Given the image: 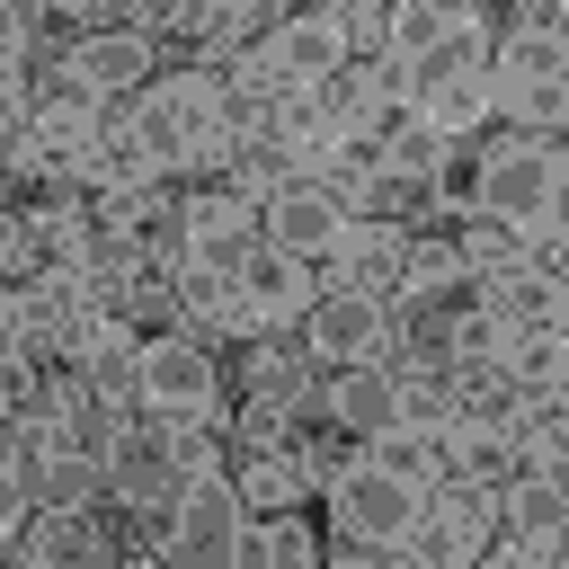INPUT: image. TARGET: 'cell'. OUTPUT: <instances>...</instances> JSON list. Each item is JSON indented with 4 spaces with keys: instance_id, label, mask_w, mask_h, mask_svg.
<instances>
[{
    "instance_id": "obj_16",
    "label": "cell",
    "mask_w": 569,
    "mask_h": 569,
    "mask_svg": "<svg viewBox=\"0 0 569 569\" xmlns=\"http://www.w3.org/2000/svg\"><path fill=\"white\" fill-rule=\"evenodd\" d=\"M498 373L533 400V391H560V373H569V329L560 320H542V329H498Z\"/></svg>"
},
{
    "instance_id": "obj_18",
    "label": "cell",
    "mask_w": 569,
    "mask_h": 569,
    "mask_svg": "<svg viewBox=\"0 0 569 569\" xmlns=\"http://www.w3.org/2000/svg\"><path fill=\"white\" fill-rule=\"evenodd\" d=\"M462 18H480V0H382V53L409 62V53H427L436 36H453Z\"/></svg>"
},
{
    "instance_id": "obj_15",
    "label": "cell",
    "mask_w": 569,
    "mask_h": 569,
    "mask_svg": "<svg viewBox=\"0 0 569 569\" xmlns=\"http://www.w3.org/2000/svg\"><path fill=\"white\" fill-rule=\"evenodd\" d=\"M240 302H249V320H258V329H284V320L311 302V267L258 240V249H249V267H240Z\"/></svg>"
},
{
    "instance_id": "obj_10",
    "label": "cell",
    "mask_w": 569,
    "mask_h": 569,
    "mask_svg": "<svg viewBox=\"0 0 569 569\" xmlns=\"http://www.w3.org/2000/svg\"><path fill=\"white\" fill-rule=\"evenodd\" d=\"M62 62L116 107V98H133L151 71H160V44H151V27H98V36H71L62 44Z\"/></svg>"
},
{
    "instance_id": "obj_9",
    "label": "cell",
    "mask_w": 569,
    "mask_h": 569,
    "mask_svg": "<svg viewBox=\"0 0 569 569\" xmlns=\"http://www.w3.org/2000/svg\"><path fill=\"white\" fill-rule=\"evenodd\" d=\"M338 231H347V187L338 178H284V187L258 196V240L302 258V267H320L338 249Z\"/></svg>"
},
{
    "instance_id": "obj_4",
    "label": "cell",
    "mask_w": 569,
    "mask_h": 569,
    "mask_svg": "<svg viewBox=\"0 0 569 569\" xmlns=\"http://www.w3.org/2000/svg\"><path fill=\"white\" fill-rule=\"evenodd\" d=\"M320 498H329V542H338V551H409L418 507H427V489L400 480L391 462H373L365 445L320 480Z\"/></svg>"
},
{
    "instance_id": "obj_20",
    "label": "cell",
    "mask_w": 569,
    "mask_h": 569,
    "mask_svg": "<svg viewBox=\"0 0 569 569\" xmlns=\"http://www.w3.org/2000/svg\"><path fill=\"white\" fill-rule=\"evenodd\" d=\"M151 9H160V18L178 27V36H196L204 53L240 44V36H249V27L267 18V0H151ZM151 9H142V18H151Z\"/></svg>"
},
{
    "instance_id": "obj_12",
    "label": "cell",
    "mask_w": 569,
    "mask_h": 569,
    "mask_svg": "<svg viewBox=\"0 0 569 569\" xmlns=\"http://www.w3.org/2000/svg\"><path fill=\"white\" fill-rule=\"evenodd\" d=\"M320 409H329L356 445H373L382 427H400V382H391V356H365V365L320 373Z\"/></svg>"
},
{
    "instance_id": "obj_5",
    "label": "cell",
    "mask_w": 569,
    "mask_h": 569,
    "mask_svg": "<svg viewBox=\"0 0 569 569\" xmlns=\"http://www.w3.org/2000/svg\"><path fill=\"white\" fill-rule=\"evenodd\" d=\"M489 89H498V116H516V133H560V116H569V36L516 18L489 44Z\"/></svg>"
},
{
    "instance_id": "obj_8",
    "label": "cell",
    "mask_w": 569,
    "mask_h": 569,
    "mask_svg": "<svg viewBox=\"0 0 569 569\" xmlns=\"http://www.w3.org/2000/svg\"><path fill=\"white\" fill-rule=\"evenodd\" d=\"M240 533H249V507L231 489V471H196L160 525V551L169 560H196V569H240Z\"/></svg>"
},
{
    "instance_id": "obj_3",
    "label": "cell",
    "mask_w": 569,
    "mask_h": 569,
    "mask_svg": "<svg viewBox=\"0 0 569 569\" xmlns=\"http://www.w3.org/2000/svg\"><path fill=\"white\" fill-rule=\"evenodd\" d=\"M98 489H107L124 516H142V533L160 542V525H169V507H178V489H187L169 409H124V418H116V436H107V453H98Z\"/></svg>"
},
{
    "instance_id": "obj_11",
    "label": "cell",
    "mask_w": 569,
    "mask_h": 569,
    "mask_svg": "<svg viewBox=\"0 0 569 569\" xmlns=\"http://www.w3.org/2000/svg\"><path fill=\"white\" fill-rule=\"evenodd\" d=\"M409 231L418 222H373V213H347V231H338V249H329V284H356V293H400V258H409Z\"/></svg>"
},
{
    "instance_id": "obj_17",
    "label": "cell",
    "mask_w": 569,
    "mask_h": 569,
    "mask_svg": "<svg viewBox=\"0 0 569 569\" xmlns=\"http://www.w3.org/2000/svg\"><path fill=\"white\" fill-rule=\"evenodd\" d=\"M231 489H240L249 516H276V507H302V498H311V471H302L284 445H249V453L231 462Z\"/></svg>"
},
{
    "instance_id": "obj_19",
    "label": "cell",
    "mask_w": 569,
    "mask_h": 569,
    "mask_svg": "<svg viewBox=\"0 0 569 569\" xmlns=\"http://www.w3.org/2000/svg\"><path fill=\"white\" fill-rule=\"evenodd\" d=\"M240 560H249V569H311V560H320V533H311L302 507H276V516H249Z\"/></svg>"
},
{
    "instance_id": "obj_6",
    "label": "cell",
    "mask_w": 569,
    "mask_h": 569,
    "mask_svg": "<svg viewBox=\"0 0 569 569\" xmlns=\"http://www.w3.org/2000/svg\"><path fill=\"white\" fill-rule=\"evenodd\" d=\"M133 409H169V418L222 409V356H213V338H196L187 320L142 329V347H133Z\"/></svg>"
},
{
    "instance_id": "obj_24",
    "label": "cell",
    "mask_w": 569,
    "mask_h": 569,
    "mask_svg": "<svg viewBox=\"0 0 569 569\" xmlns=\"http://www.w3.org/2000/svg\"><path fill=\"white\" fill-rule=\"evenodd\" d=\"M98 9H151V0H98Z\"/></svg>"
},
{
    "instance_id": "obj_13",
    "label": "cell",
    "mask_w": 569,
    "mask_h": 569,
    "mask_svg": "<svg viewBox=\"0 0 569 569\" xmlns=\"http://www.w3.org/2000/svg\"><path fill=\"white\" fill-rule=\"evenodd\" d=\"M480 302H489L498 329H542V320H560V267L533 258V249H516L507 267L480 276Z\"/></svg>"
},
{
    "instance_id": "obj_1",
    "label": "cell",
    "mask_w": 569,
    "mask_h": 569,
    "mask_svg": "<svg viewBox=\"0 0 569 569\" xmlns=\"http://www.w3.org/2000/svg\"><path fill=\"white\" fill-rule=\"evenodd\" d=\"M133 124H142V142L160 151V169H169V178H222L231 133H240L231 89H222V71H213V62L151 71V80L133 89Z\"/></svg>"
},
{
    "instance_id": "obj_7",
    "label": "cell",
    "mask_w": 569,
    "mask_h": 569,
    "mask_svg": "<svg viewBox=\"0 0 569 569\" xmlns=\"http://www.w3.org/2000/svg\"><path fill=\"white\" fill-rule=\"evenodd\" d=\"M293 347L311 356V373L391 356V302L382 293H356V284H311V302L293 311Z\"/></svg>"
},
{
    "instance_id": "obj_2",
    "label": "cell",
    "mask_w": 569,
    "mask_h": 569,
    "mask_svg": "<svg viewBox=\"0 0 569 569\" xmlns=\"http://www.w3.org/2000/svg\"><path fill=\"white\" fill-rule=\"evenodd\" d=\"M471 213H480V222H498L507 240H525L533 258H551V267H560V142H551V133L480 142Z\"/></svg>"
},
{
    "instance_id": "obj_22",
    "label": "cell",
    "mask_w": 569,
    "mask_h": 569,
    "mask_svg": "<svg viewBox=\"0 0 569 569\" xmlns=\"http://www.w3.org/2000/svg\"><path fill=\"white\" fill-rule=\"evenodd\" d=\"M27 507H36V489H27V471H18V445H0V551H9V533L27 525Z\"/></svg>"
},
{
    "instance_id": "obj_21",
    "label": "cell",
    "mask_w": 569,
    "mask_h": 569,
    "mask_svg": "<svg viewBox=\"0 0 569 569\" xmlns=\"http://www.w3.org/2000/svg\"><path fill=\"white\" fill-rule=\"evenodd\" d=\"M365 453H373V462H391V471H400V480H418V489H436V480H445V445H436V427H382Z\"/></svg>"
},
{
    "instance_id": "obj_23",
    "label": "cell",
    "mask_w": 569,
    "mask_h": 569,
    "mask_svg": "<svg viewBox=\"0 0 569 569\" xmlns=\"http://www.w3.org/2000/svg\"><path fill=\"white\" fill-rule=\"evenodd\" d=\"M9 347H18V293L0 284V356H9Z\"/></svg>"
},
{
    "instance_id": "obj_14",
    "label": "cell",
    "mask_w": 569,
    "mask_h": 569,
    "mask_svg": "<svg viewBox=\"0 0 569 569\" xmlns=\"http://www.w3.org/2000/svg\"><path fill=\"white\" fill-rule=\"evenodd\" d=\"M400 116H418L427 133H445V142H471L489 116H498V89H489V62L480 71H445V80H427Z\"/></svg>"
}]
</instances>
